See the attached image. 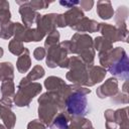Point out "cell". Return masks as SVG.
Segmentation results:
<instances>
[{
    "mask_svg": "<svg viewBox=\"0 0 129 129\" xmlns=\"http://www.w3.org/2000/svg\"><path fill=\"white\" fill-rule=\"evenodd\" d=\"M99 59L101 64L106 67L115 77L124 80L128 79V57L122 47H116L113 50L99 53Z\"/></svg>",
    "mask_w": 129,
    "mask_h": 129,
    "instance_id": "obj_1",
    "label": "cell"
},
{
    "mask_svg": "<svg viewBox=\"0 0 129 129\" xmlns=\"http://www.w3.org/2000/svg\"><path fill=\"white\" fill-rule=\"evenodd\" d=\"M91 90L86 88L72 89V92L64 100V107L70 115L76 117L85 116L88 113V101L87 94H90Z\"/></svg>",
    "mask_w": 129,
    "mask_h": 129,
    "instance_id": "obj_2",
    "label": "cell"
},
{
    "mask_svg": "<svg viewBox=\"0 0 129 129\" xmlns=\"http://www.w3.org/2000/svg\"><path fill=\"white\" fill-rule=\"evenodd\" d=\"M72 40L73 41H71V52L79 53L83 61L92 66L95 56L92 38L87 34L77 33L72 37Z\"/></svg>",
    "mask_w": 129,
    "mask_h": 129,
    "instance_id": "obj_3",
    "label": "cell"
},
{
    "mask_svg": "<svg viewBox=\"0 0 129 129\" xmlns=\"http://www.w3.org/2000/svg\"><path fill=\"white\" fill-rule=\"evenodd\" d=\"M41 91V85L38 83H30L26 80V78L22 79L19 86L18 92L15 95L14 102L17 106L23 107L28 106L30 101L33 99L35 95H37Z\"/></svg>",
    "mask_w": 129,
    "mask_h": 129,
    "instance_id": "obj_4",
    "label": "cell"
},
{
    "mask_svg": "<svg viewBox=\"0 0 129 129\" xmlns=\"http://www.w3.org/2000/svg\"><path fill=\"white\" fill-rule=\"evenodd\" d=\"M71 71L67 74V79L75 84L78 85H86L88 81V71L86 70V66L82 58L77 56L72 57L69 59V66Z\"/></svg>",
    "mask_w": 129,
    "mask_h": 129,
    "instance_id": "obj_5",
    "label": "cell"
},
{
    "mask_svg": "<svg viewBox=\"0 0 129 129\" xmlns=\"http://www.w3.org/2000/svg\"><path fill=\"white\" fill-rule=\"evenodd\" d=\"M98 30L110 42H115V41H119V40L126 41V39H127V34L123 33L117 27L109 25V24H106V23H99Z\"/></svg>",
    "mask_w": 129,
    "mask_h": 129,
    "instance_id": "obj_6",
    "label": "cell"
},
{
    "mask_svg": "<svg viewBox=\"0 0 129 129\" xmlns=\"http://www.w3.org/2000/svg\"><path fill=\"white\" fill-rule=\"evenodd\" d=\"M117 92H118V82L116 79L111 78V79H108L105 84H103L101 87L98 88L97 95L99 96V98L104 99L108 96L110 97L115 96Z\"/></svg>",
    "mask_w": 129,
    "mask_h": 129,
    "instance_id": "obj_7",
    "label": "cell"
},
{
    "mask_svg": "<svg viewBox=\"0 0 129 129\" xmlns=\"http://www.w3.org/2000/svg\"><path fill=\"white\" fill-rule=\"evenodd\" d=\"M16 3H18L20 5H23V6L20 7L19 12L22 16V21L24 22L25 26L29 27L34 22V20L37 18V16L39 14L34 12V10L28 5V2H19V1H17Z\"/></svg>",
    "mask_w": 129,
    "mask_h": 129,
    "instance_id": "obj_8",
    "label": "cell"
},
{
    "mask_svg": "<svg viewBox=\"0 0 129 129\" xmlns=\"http://www.w3.org/2000/svg\"><path fill=\"white\" fill-rule=\"evenodd\" d=\"M106 75V70L101 67H93L90 66L88 71V81L86 86H93L96 83H100L103 81Z\"/></svg>",
    "mask_w": 129,
    "mask_h": 129,
    "instance_id": "obj_9",
    "label": "cell"
},
{
    "mask_svg": "<svg viewBox=\"0 0 129 129\" xmlns=\"http://www.w3.org/2000/svg\"><path fill=\"white\" fill-rule=\"evenodd\" d=\"M99 23L96 22L95 20L83 17L76 25H74L72 28L77 30V31H89V32H95L98 30Z\"/></svg>",
    "mask_w": 129,
    "mask_h": 129,
    "instance_id": "obj_10",
    "label": "cell"
},
{
    "mask_svg": "<svg viewBox=\"0 0 129 129\" xmlns=\"http://www.w3.org/2000/svg\"><path fill=\"white\" fill-rule=\"evenodd\" d=\"M44 86L47 89V91L54 92V93H60L67 87L64 82L60 78H56V77L47 78L44 82Z\"/></svg>",
    "mask_w": 129,
    "mask_h": 129,
    "instance_id": "obj_11",
    "label": "cell"
},
{
    "mask_svg": "<svg viewBox=\"0 0 129 129\" xmlns=\"http://www.w3.org/2000/svg\"><path fill=\"white\" fill-rule=\"evenodd\" d=\"M63 17L66 19L67 25L73 27L84 17V13L78 7H73V9L69 10L66 14H63Z\"/></svg>",
    "mask_w": 129,
    "mask_h": 129,
    "instance_id": "obj_12",
    "label": "cell"
},
{
    "mask_svg": "<svg viewBox=\"0 0 129 129\" xmlns=\"http://www.w3.org/2000/svg\"><path fill=\"white\" fill-rule=\"evenodd\" d=\"M97 13L102 19H110L114 14V10L112 8L111 2L110 1L97 2Z\"/></svg>",
    "mask_w": 129,
    "mask_h": 129,
    "instance_id": "obj_13",
    "label": "cell"
},
{
    "mask_svg": "<svg viewBox=\"0 0 129 129\" xmlns=\"http://www.w3.org/2000/svg\"><path fill=\"white\" fill-rule=\"evenodd\" d=\"M70 124V118L64 113H59L56 115L51 123L48 125L50 129H69Z\"/></svg>",
    "mask_w": 129,
    "mask_h": 129,
    "instance_id": "obj_14",
    "label": "cell"
},
{
    "mask_svg": "<svg viewBox=\"0 0 129 129\" xmlns=\"http://www.w3.org/2000/svg\"><path fill=\"white\" fill-rule=\"evenodd\" d=\"M29 68H30L29 51L27 48H24L23 52L21 53V55L17 60V70L19 73H26Z\"/></svg>",
    "mask_w": 129,
    "mask_h": 129,
    "instance_id": "obj_15",
    "label": "cell"
},
{
    "mask_svg": "<svg viewBox=\"0 0 129 129\" xmlns=\"http://www.w3.org/2000/svg\"><path fill=\"white\" fill-rule=\"evenodd\" d=\"M128 108L125 107L123 109H119L114 112V118L117 124L121 126V129H128V116H127Z\"/></svg>",
    "mask_w": 129,
    "mask_h": 129,
    "instance_id": "obj_16",
    "label": "cell"
},
{
    "mask_svg": "<svg viewBox=\"0 0 129 129\" xmlns=\"http://www.w3.org/2000/svg\"><path fill=\"white\" fill-rule=\"evenodd\" d=\"M13 79V67L11 62L0 63V81H12Z\"/></svg>",
    "mask_w": 129,
    "mask_h": 129,
    "instance_id": "obj_17",
    "label": "cell"
},
{
    "mask_svg": "<svg viewBox=\"0 0 129 129\" xmlns=\"http://www.w3.org/2000/svg\"><path fill=\"white\" fill-rule=\"evenodd\" d=\"M0 118L4 121V124L6 125V127L8 129H12L14 127L16 118H15V115L10 111V109L4 108L3 111H2V114H1Z\"/></svg>",
    "mask_w": 129,
    "mask_h": 129,
    "instance_id": "obj_18",
    "label": "cell"
},
{
    "mask_svg": "<svg viewBox=\"0 0 129 129\" xmlns=\"http://www.w3.org/2000/svg\"><path fill=\"white\" fill-rule=\"evenodd\" d=\"M9 4L6 1H0V25L9 22L11 14L9 11Z\"/></svg>",
    "mask_w": 129,
    "mask_h": 129,
    "instance_id": "obj_19",
    "label": "cell"
},
{
    "mask_svg": "<svg viewBox=\"0 0 129 129\" xmlns=\"http://www.w3.org/2000/svg\"><path fill=\"white\" fill-rule=\"evenodd\" d=\"M95 47L101 52H107L112 49V44L105 37H97L95 39Z\"/></svg>",
    "mask_w": 129,
    "mask_h": 129,
    "instance_id": "obj_20",
    "label": "cell"
},
{
    "mask_svg": "<svg viewBox=\"0 0 129 129\" xmlns=\"http://www.w3.org/2000/svg\"><path fill=\"white\" fill-rule=\"evenodd\" d=\"M69 129H93L90 120L86 119H75L73 120Z\"/></svg>",
    "mask_w": 129,
    "mask_h": 129,
    "instance_id": "obj_21",
    "label": "cell"
},
{
    "mask_svg": "<svg viewBox=\"0 0 129 129\" xmlns=\"http://www.w3.org/2000/svg\"><path fill=\"white\" fill-rule=\"evenodd\" d=\"M13 32H14V23L9 21V22L1 25L0 37H2L4 39H7L13 34Z\"/></svg>",
    "mask_w": 129,
    "mask_h": 129,
    "instance_id": "obj_22",
    "label": "cell"
},
{
    "mask_svg": "<svg viewBox=\"0 0 129 129\" xmlns=\"http://www.w3.org/2000/svg\"><path fill=\"white\" fill-rule=\"evenodd\" d=\"M44 76V70L42 69V67L40 66H36L32 69V71L28 74V76L26 77V80L31 82V81H35L38 80L40 78H42Z\"/></svg>",
    "mask_w": 129,
    "mask_h": 129,
    "instance_id": "obj_23",
    "label": "cell"
},
{
    "mask_svg": "<svg viewBox=\"0 0 129 129\" xmlns=\"http://www.w3.org/2000/svg\"><path fill=\"white\" fill-rule=\"evenodd\" d=\"M24 48L25 47H23L22 42L19 41V40H17V39H15V38L12 39L10 41V43H9V50L13 54H15V55H19L20 53H22L23 50H24Z\"/></svg>",
    "mask_w": 129,
    "mask_h": 129,
    "instance_id": "obj_24",
    "label": "cell"
},
{
    "mask_svg": "<svg viewBox=\"0 0 129 129\" xmlns=\"http://www.w3.org/2000/svg\"><path fill=\"white\" fill-rule=\"evenodd\" d=\"M1 93L4 97H10L13 95L14 93V84L11 80L9 81H5L3 84H2V87H1Z\"/></svg>",
    "mask_w": 129,
    "mask_h": 129,
    "instance_id": "obj_25",
    "label": "cell"
},
{
    "mask_svg": "<svg viewBox=\"0 0 129 129\" xmlns=\"http://www.w3.org/2000/svg\"><path fill=\"white\" fill-rule=\"evenodd\" d=\"M58 39H59V33L57 30H53L52 32L48 33V36L45 41V47L50 48L51 46L56 45V43L58 42Z\"/></svg>",
    "mask_w": 129,
    "mask_h": 129,
    "instance_id": "obj_26",
    "label": "cell"
},
{
    "mask_svg": "<svg viewBox=\"0 0 129 129\" xmlns=\"http://www.w3.org/2000/svg\"><path fill=\"white\" fill-rule=\"evenodd\" d=\"M105 118H106V127L107 129H116L117 123L114 118V111L113 110H107L105 112Z\"/></svg>",
    "mask_w": 129,
    "mask_h": 129,
    "instance_id": "obj_27",
    "label": "cell"
},
{
    "mask_svg": "<svg viewBox=\"0 0 129 129\" xmlns=\"http://www.w3.org/2000/svg\"><path fill=\"white\" fill-rule=\"evenodd\" d=\"M28 5L33 10H36V9H45L49 5V2H46V1H30V2H28Z\"/></svg>",
    "mask_w": 129,
    "mask_h": 129,
    "instance_id": "obj_28",
    "label": "cell"
},
{
    "mask_svg": "<svg viewBox=\"0 0 129 129\" xmlns=\"http://www.w3.org/2000/svg\"><path fill=\"white\" fill-rule=\"evenodd\" d=\"M33 55H34L35 59H37V60L42 59V58L44 57V55H45V50H44V48H43V47H36V49H35L34 52H33Z\"/></svg>",
    "mask_w": 129,
    "mask_h": 129,
    "instance_id": "obj_29",
    "label": "cell"
},
{
    "mask_svg": "<svg viewBox=\"0 0 129 129\" xmlns=\"http://www.w3.org/2000/svg\"><path fill=\"white\" fill-rule=\"evenodd\" d=\"M28 129H45L43 124L38 120H33L28 124Z\"/></svg>",
    "mask_w": 129,
    "mask_h": 129,
    "instance_id": "obj_30",
    "label": "cell"
},
{
    "mask_svg": "<svg viewBox=\"0 0 129 129\" xmlns=\"http://www.w3.org/2000/svg\"><path fill=\"white\" fill-rule=\"evenodd\" d=\"M79 4L81 5V7H82L84 10L89 11V10H91L92 6L94 5V2H93V1H81Z\"/></svg>",
    "mask_w": 129,
    "mask_h": 129,
    "instance_id": "obj_31",
    "label": "cell"
},
{
    "mask_svg": "<svg viewBox=\"0 0 129 129\" xmlns=\"http://www.w3.org/2000/svg\"><path fill=\"white\" fill-rule=\"evenodd\" d=\"M0 104L4 107V108H8V109H10L11 108V104H12V102H11V100L8 98V97H3L2 98V100L0 101Z\"/></svg>",
    "mask_w": 129,
    "mask_h": 129,
    "instance_id": "obj_32",
    "label": "cell"
},
{
    "mask_svg": "<svg viewBox=\"0 0 129 129\" xmlns=\"http://www.w3.org/2000/svg\"><path fill=\"white\" fill-rule=\"evenodd\" d=\"M80 2L78 1H59V4L64 6V7H68V8H73L75 5L79 4Z\"/></svg>",
    "mask_w": 129,
    "mask_h": 129,
    "instance_id": "obj_33",
    "label": "cell"
},
{
    "mask_svg": "<svg viewBox=\"0 0 129 129\" xmlns=\"http://www.w3.org/2000/svg\"><path fill=\"white\" fill-rule=\"evenodd\" d=\"M3 109H4V107L0 104V116H1V114H2V111H3Z\"/></svg>",
    "mask_w": 129,
    "mask_h": 129,
    "instance_id": "obj_34",
    "label": "cell"
},
{
    "mask_svg": "<svg viewBox=\"0 0 129 129\" xmlns=\"http://www.w3.org/2000/svg\"><path fill=\"white\" fill-rule=\"evenodd\" d=\"M0 129H6L4 126H2V125H0Z\"/></svg>",
    "mask_w": 129,
    "mask_h": 129,
    "instance_id": "obj_35",
    "label": "cell"
}]
</instances>
